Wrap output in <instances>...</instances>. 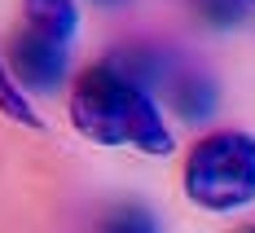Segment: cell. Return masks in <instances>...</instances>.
<instances>
[{
	"instance_id": "1",
	"label": "cell",
	"mask_w": 255,
	"mask_h": 233,
	"mask_svg": "<svg viewBox=\"0 0 255 233\" xmlns=\"http://www.w3.org/2000/svg\"><path fill=\"white\" fill-rule=\"evenodd\" d=\"M71 123L79 128V136L106 150H136L150 158L172 154V128L154 93L128 75L115 57L79 71V79L71 84Z\"/></svg>"
},
{
	"instance_id": "2",
	"label": "cell",
	"mask_w": 255,
	"mask_h": 233,
	"mask_svg": "<svg viewBox=\"0 0 255 233\" xmlns=\"http://www.w3.org/2000/svg\"><path fill=\"white\" fill-rule=\"evenodd\" d=\"M185 198L203 211L229 216L255 203V136L251 132H211L185 158Z\"/></svg>"
},
{
	"instance_id": "3",
	"label": "cell",
	"mask_w": 255,
	"mask_h": 233,
	"mask_svg": "<svg viewBox=\"0 0 255 233\" xmlns=\"http://www.w3.org/2000/svg\"><path fill=\"white\" fill-rule=\"evenodd\" d=\"M26 35H40L49 44L71 49L79 35V4L75 0H22V18H18Z\"/></svg>"
},
{
	"instance_id": "4",
	"label": "cell",
	"mask_w": 255,
	"mask_h": 233,
	"mask_svg": "<svg viewBox=\"0 0 255 233\" xmlns=\"http://www.w3.org/2000/svg\"><path fill=\"white\" fill-rule=\"evenodd\" d=\"M163 97L172 102V110H176L180 119H189V123H198V119H207L211 110H216V84L203 75V71H194V66H176L172 62V71L163 75Z\"/></svg>"
},
{
	"instance_id": "5",
	"label": "cell",
	"mask_w": 255,
	"mask_h": 233,
	"mask_svg": "<svg viewBox=\"0 0 255 233\" xmlns=\"http://www.w3.org/2000/svg\"><path fill=\"white\" fill-rule=\"evenodd\" d=\"M0 115L13 119V123H22V128H40V115H35V106L26 97V88L18 84V75H13V66H9L4 53H0Z\"/></svg>"
},
{
	"instance_id": "6",
	"label": "cell",
	"mask_w": 255,
	"mask_h": 233,
	"mask_svg": "<svg viewBox=\"0 0 255 233\" xmlns=\"http://www.w3.org/2000/svg\"><path fill=\"white\" fill-rule=\"evenodd\" d=\"M97 233H158V220L150 216V207L124 203V207H115L102 220V229H97Z\"/></svg>"
},
{
	"instance_id": "7",
	"label": "cell",
	"mask_w": 255,
	"mask_h": 233,
	"mask_svg": "<svg viewBox=\"0 0 255 233\" xmlns=\"http://www.w3.org/2000/svg\"><path fill=\"white\" fill-rule=\"evenodd\" d=\"M247 0H198V13H203L211 26H233L242 18Z\"/></svg>"
},
{
	"instance_id": "8",
	"label": "cell",
	"mask_w": 255,
	"mask_h": 233,
	"mask_svg": "<svg viewBox=\"0 0 255 233\" xmlns=\"http://www.w3.org/2000/svg\"><path fill=\"white\" fill-rule=\"evenodd\" d=\"M97 4H119V0H97Z\"/></svg>"
},
{
	"instance_id": "9",
	"label": "cell",
	"mask_w": 255,
	"mask_h": 233,
	"mask_svg": "<svg viewBox=\"0 0 255 233\" xmlns=\"http://www.w3.org/2000/svg\"><path fill=\"white\" fill-rule=\"evenodd\" d=\"M247 4H251V9H255V0H247Z\"/></svg>"
},
{
	"instance_id": "10",
	"label": "cell",
	"mask_w": 255,
	"mask_h": 233,
	"mask_svg": "<svg viewBox=\"0 0 255 233\" xmlns=\"http://www.w3.org/2000/svg\"><path fill=\"white\" fill-rule=\"evenodd\" d=\"M247 233H255V229H247Z\"/></svg>"
}]
</instances>
